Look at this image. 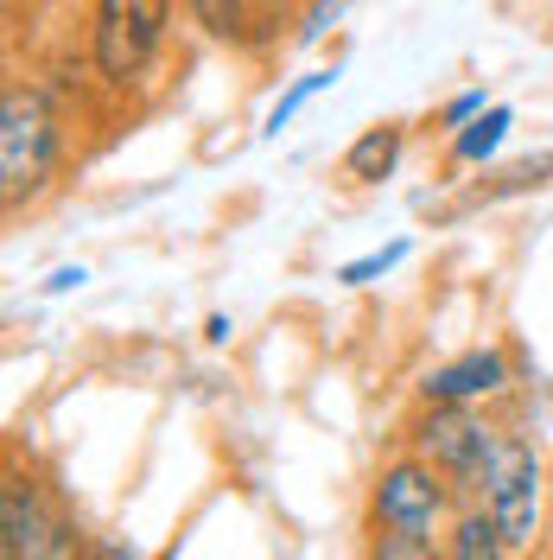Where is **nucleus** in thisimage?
<instances>
[{"label":"nucleus","mask_w":553,"mask_h":560,"mask_svg":"<svg viewBox=\"0 0 553 560\" xmlns=\"http://www.w3.org/2000/svg\"><path fill=\"white\" fill-rule=\"evenodd\" d=\"M509 128H516V108H509V103H490L471 128H458V135H451V160H458V166H484L490 153L509 140Z\"/></svg>","instance_id":"nucleus-9"},{"label":"nucleus","mask_w":553,"mask_h":560,"mask_svg":"<svg viewBox=\"0 0 553 560\" xmlns=\"http://www.w3.org/2000/svg\"><path fill=\"white\" fill-rule=\"evenodd\" d=\"M90 560H140V555L128 548V541H96V555Z\"/></svg>","instance_id":"nucleus-19"},{"label":"nucleus","mask_w":553,"mask_h":560,"mask_svg":"<svg viewBox=\"0 0 553 560\" xmlns=\"http://www.w3.org/2000/svg\"><path fill=\"white\" fill-rule=\"evenodd\" d=\"M204 338H210V345H223V338H230V318H223V313H210V325H204Z\"/></svg>","instance_id":"nucleus-20"},{"label":"nucleus","mask_w":553,"mask_h":560,"mask_svg":"<svg viewBox=\"0 0 553 560\" xmlns=\"http://www.w3.org/2000/svg\"><path fill=\"white\" fill-rule=\"evenodd\" d=\"M496 427H484L464 408H433V415L414 427V458H426L451 490H484L490 453H496Z\"/></svg>","instance_id":"nucleus-5"},{"label":"nucleus","mask_w":553,"mask_h":560,"mask_svg":"<svg viewBox=\"0 0 553 560\" xmlns=\"http://www.w3.org/2000/svg\"><path fill=\"white\" fill-rule=\"evenodd\" d=\"M58 147H64V128H58V108L38 83H7L0 96V205L20 210L26 198L45 191V178L58 173Z\"/></svg>","instance_id":"nucleus-1"},{"label":"nucleus","mask_w":553,"mask_h":560,"mask_svg":"<svg viewBox=\"0 0 553 560\" xmlns=\"http://www.w3.org/2000/svg\"><path fill=\"white\" fill-rule=\"evenodd\" d=\"M446 560H509V541H503L496 516H490V510H464V516L451 523Z\"/></svg>","instance_id":"nucleus-10"},{"label":"nucleus","mask_w":553,"mask_h":560,"mask_svg":"<svg viewBox=\"0 0 553 560\" xmlns=\"http://www.w3.org/2000/svg\"><path fill=\"white\" fill-rule=\"evenodd\" d=\"M191 13H198V26H204L210 38H223V45H255V38H261L248 0H191Z\"/></svg>","instance_id":"nucleus-11"},{"label":"nucleus","mask_w":553,"mask_h":560,"mask_svg":"<svg viewBox=\"0 0 553 560\" xmlns=\"http://www.w3.org/2000/svg\"><path fill=\"white\" fill-rule=\"evenodd\" d=\"M446 497H451V485L426 458H395V465H381V478H376V523L388 535L433 541V523L446 516Z\"/></svg>","instance_id":"nucleus-6"},{"label":"nucleus","mask_w":553,"mask_h":560,"mask_svg":"<svg viewBox=\"0 0 553 560\" xmlns=\"http://www.w3.org/2000/svg\"><path fill=\"white\" fill-rule=\"evenodd\" d=\"M338 7H344V0H318V7H311V20H306V33H299V38H318L325 26H331V20H338Z\"/></svg>","instance_id":"nucleus-17"},{"label":"nucleus","mask_w":553,"mask_h":560,"mask_svg":"<svg viewBox=\"0 0 553 560\" xmlns=\"http://www.w3.org/2000/svg\"><path fill=\"white\" fill-rule=\"evenodd\" d=\"M369 560H439V555H433V541H420V535H388V528H381Z\"/></svg>","instance_id":"nucleus-15"},{"label":"nucleus","mask_w":553,"mask_h":560,"mask_svg":"<svg viewBox=\"0 0 553 560\" xmlns=\"http://www.w3.org/2000/svg\"><path fill=\"white\" fill-rule=\"evenodd\" d=\"M0 560H77L70 516L26 471H7L0 485Z\"/></svg>","instance_id":"nucleus-2"},{"label":"nucleus","mask_w":553,"mask_h":560,"mask_svg":"<svg viewBox=\"0 0 553 560\" xmlns=\"http://www.w3.org/2000/svg\"><path fill=\"white\" fill-rule=\"evenodd\" d=\"M331 83H338V70H306V77H299V83H293V90H286L274 108H268V135H280V128H286V121H293V115H299L311 96H325Z\"/></svg>","instance_id":"nucleus-13"},{"label":"nucleus","mask_w":553,"mask_h":560,"mask_svg":"<svg viewBox=\"0 0 553 560\" xmlns=\"http://www.w3.org/2000/svg\"><path fill=\"white\" fill-rule=\"evenodd\" d=\"M173 0H96V70L103 83H134L166 45Z\"/></svg>","instance_id":"nucleus-3"},{"label":"nucleus","mask_w":553,"mask_h":560,"mask_svg":"<svg viewBox=\"0 0 553 560\" xmlns=\"http://www.w3.org/2000/svg\"><path fill=\"white\" fill-rule=\"evenodd\" d=\"M484 108H490V96H484V90H464V96H451V103H446V115H439V128H451V135H458V128H471V121H478Z\"/></svg>","instance_id":"nucleus-16"},{"label":"nucleus","mask_w":553,"mask_h":560,"mask_svg":"<svg viewBox=\"0 0 553 560\" xmlns=\"http://www.w3.org/2000/svg\"><path fill=\"white\" fill-rule=\"evenodd\" d=\"M395 160H401V128H395V121H376V128H363V135L350 140L344 178H356V185H376V178L395 173Z\"/></svg>","instance_id":"nucleus-8"},{"label":"nucleus","mask_w":553,"mask_h":560,"mask_svg":"<svg viewBox=\"0 0 553 560\" xmlns=\"http://www.w3.org/2000/svg\"><path fill=\"white\" fill-rule=\"evenodd\" d=\"M509 388V357L503 350H464V357H451L439 370H426V408H471V401H484V395H503Z\"/></svg>","instance_id":"nucleus-7"},{"label":"nucleus","mask_w":553,"mask_h":560,"mask_svg":"<svg viewBox=\"0 0 553 560\" xmlns=\"http://www.w3.org/2000/svg\"><path fill=\"white\" fill-rule=\"evenodd\" d=\"M401 255H408V236H401V243H388V248H369V255H356V261H344V268H338V280H344V287H363V280L388 275Z\"/></svg>","instance_id":"nucleus-14"},{"label":"nucleus","mask_w":553,"mask_h":560,"mask_svg":"<svg viewBox=\"0 0 553 560\" xmlns=\"http://www.w3.org/2000/svg\"><path fill=\"white\" fill-rule=\"evenodd\" d=\"M83 280H90L83 268H58V275L45 280V293H70V287H83Z\"/></svg>","instance_id":"nucleus-18"},{"label":"nucleus","mask_w":553,"mask_h":560,"mask_svg":"<svg viewBox=\"0 0 553 560\" xmlns=\"http://www.w3.org/2000/svg\"><path fill=\"white\" fill-rule=\"evenodd\" d=\"M541 185H553V153L503 166V173L490 178V185H478V198H516V191H541Z\"/></svg>","instance_id":"nucleus-12"},{"label":"nucleus","mask_w":553,"mask_h":560,"mask_svg":"<svg viewBox=\"0 0 553 560\" xmlns=\"http://www.w3.org/2000/svg\"><path fill=\"white\" fill-rule=\"evenodd\" d=\"M484 510L496 516L509 555L534 548V528H541V458L528 440L503 433L496 453H490V471H484Z\"/></svg>","instance_id":"nucleus-4"}]
</instances>
